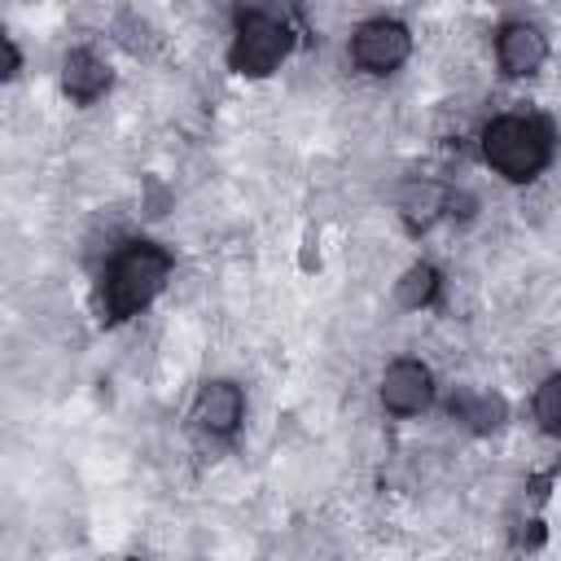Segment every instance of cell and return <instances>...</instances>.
I'll return each instance as SVG.
<instances>
[{
	"label": "cell",
	"instance_id": "obj_3",
	"mask_svg": "<svg viewBox=\"0 0 561 561\" xmlns=\"http://www.w3.org/2000/svg\"><path fill=\"white\" fill-rule=\"evenodd\" d=\"M285 53H289V31L276 18H267V13H241L237 39L228 48V61H232L237 75L259 79V75L276 70Z\"/></svg>",
	"mask_w": 561,
	"mask_h": 561
},
{
	"label": "cell",
	"instance_id": "obj_7",
	"mask_svg": "<svg viewBox=\"0 0 561 561\" xmlns=\"http://www.w3.org/2000/svg\"><path fill=\"white\" fill-rule=\"evenodd\" d=\"M193 416H197V425L210 430V434H232L237 421H241V390H237L232 381H210V386H202Z\"/></svg>",
	"mask_w": 561,
	"mask_h": 561
},
{
	"label": "cell",
	"instance_id": "obj_1",
	"mask_svg": "<svg viewBox=\"0 0 561 561\" xmlns=\"http://www.w3.org/2000/svg\"><path fill=\"white\" fill-rule=\"evenodd\" d=\"M482 153L486 162L504 175V180H535L548 158H552V131L543 118L535 114H504L486 127L482 136Z\"/></svg>",
	"mask_w": 561,
	"mask_h": 561
},
{
	"label": "cell",
	"instance_id": "obj_9",
	"mask_svg": "<svg viewBox=\"0 0 561 561\" xmlns=\"http://www.w3.org/2000/svg\"><path fill=\"white\" fill-rule=\"evenodd\" d=\"M451 416L465 421L473 434H491V430L504 425L508 408H504V399L491 394V390H460V394L451 399Z\"/></svg>",
	"mask_w": 561,
	"mask_h": 561
},
{
	"label": "cell",
	"instance_id": "obj_2",
	"mask_svg": "<svg viewBox=\"0 0 561 561\" xmlns=\"http://www.w3.org/2000/svg\"><path fill=\"white\" fill-rule=\"evenodd\" d=\"M167 276H171V259L158 245H127L114 259L110 276H105V311H110V320H127L145 302H153L158 289L167 285Z\"/></svg>",
	"mask_w": 561,
	"mask_h": 561
},
{
	"label": "cell",
	"instance_id": "obj_8",
	"mask_svg": "<svg viewBox=\"0 0 561 561\" xmlns=\"http://www.w3.org/2000/svg\"><path fill=\"white\" fill-rule=\"evenodd\" d=\"M61 83H66V92H70L75 101H96V96L110 88V70H105V61H101L96 53L75 48V53L66 57Z\"/></svg>",
	"mask_w": 561,
	"mask_h": 561
},
{
	"label": "cell",
	"instance_id": "obj_5",
	"mask_svg": "<svg viewBox=\"0 0 561 561\" xmlns=\"http://www.w3.org/2000/svg\"><path fill=\"white\" fill-rule=\"evenodd\" d=\"M430 399H434V381H430V368L425 364L399 359V364L386 368V377H381V403L390 412L412 416V412L430 408Z\"/></svg>",
	"mask_w": 561,
	"mask_h": 561
},
{
	"label": "cell",
	"instance_id": "obj_4",
	"mask_svg": "<svg viewBox=\"0 0 561 561\" xmlns=\"http://www.w3.org/2000/svg\"><path fill=\"white\" fill-rule=\"evenodd\" d=\"M408 48H412L408 26H403V22H386V18L364 22V26L355 31V39H351L355 61H359L364 70H373V75H390V70L408 57Z\"/></svg>",
	"mask_w": 561,
	"mask_h": 561
},
{
	"label": "cell",
	"instance_id": "obj_11",
	"mask_svg": "<svg viewBox=\"0 0 561 561\" xmlns=\"http://www.w3.org/2000/svg\"><path fill=\"white\" fill-rule=\"evenodd\" d=\"M399 302L403 307H425V302H434V294H438V272L430 267V263H416V267H408L403 272V280H399Z\"/></svg>",
	"mask_w": 561,
	"mask_h": 561
},
{
	"label": "cell",
	"instance_id": "obj_6",
	"mask_svg": "<svg viewBox=\"0 0 561 561\" xmlns=\"http://www.w3.org/2000/svg\"><path fill=\"white\" fill-rule=\"evenodd\" d=\"M495 57L504 66V75H535L548 57V39L539 35V26H526V22H508L495 39Z\"/></svg>",
	"mask_w": 561,
	"mask_h": 561
},
{
	"label": "cell",
	"instance_id": "obj_13",
	"mask_svg": "<svg viewBox=\"0 0 561 561\" xmlns=\"http://www.w3.org/2000/svg\"><path fill=\"white\" fill-rule=\"evenodd\" d=\"M0 61H4V79H9V75H18V48H13V39H9V35H0Z\"/></svg>",
	"mask_w": 561,
	"mask_h": 561
},
{
	"label": "cell",
	"instance_id": "obj_10",
	"mask_svg": "<svg viewBox=\"0 0 561 561\" xmlns=\"http://www.w3.org/2000/svg\"><path fill=\"white\" fill-rule=\"evenodd\" d=\"M399 210H403V224L412 232H421V228H430L447 210V193L438 184H408L403 197H399Z\"/></svg>",
	"mask_w": 561,
	"mask_h": 561
},
{
	"label": "cell",
	"instance_id": "obj_12",
	"mask_svg": "<svg viewBox=\"0 0 561 561\" xmlns=\"http://www.w3.org/2000/svg\"><path fill=\"white\" fill-rule=\"evenodd\" d=\"M535 416L543 421L548 434H561V373L539 386V394H535Z\"/></svg>",
	"mask_w": 561,
	"mask_h": 561
}]
</instances>
